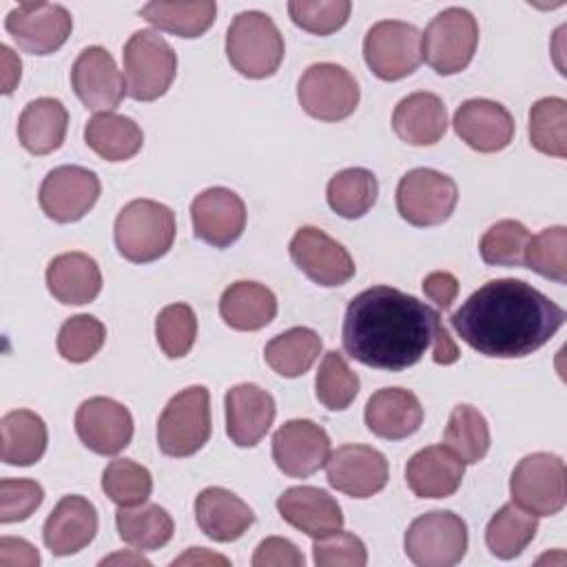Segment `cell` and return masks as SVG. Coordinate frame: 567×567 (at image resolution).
<instances>
[{"mask_svg":"<svg viewBox=\"0 0 567 567\" xmlns=\"http://www.w3.org/2000/svg\"><path fill=\"white\" fill-rule=\"evenodd\" d=\"M102 489L117 507L142 505L153 492V476L131 458H115L102 472Z\"/></svg>","mask_w":567,"mask_h":567,"instance_id":"obj_43","label":"cell"},{"mask_svg":"<svg viewBox=\"0 0 567 567\" xmlns=\"http://www.w3.org/2000/svg\"><path fill=\"white\" fill-rule=\"evenodd\" d=\"M106 341L104 323L93 315L69 317L58 332V352L64 361L84 363L93 359Z\"/></svg>","mask_w":567,"mask_h":567,"instance_id":"obj_45","label":"cell"},{"mask_svg":"<svg viewBox=\"0 0 567 567\" xmlns=\"http://www.w3.org/2000/svg\"><path fill=\"white\" fill-rule=\"evenodd\" d=\"M226 434L237 447H255L270 430L277 405L268 390L255 383L233 385L224 396Z\"/></svg>","mask_w":567,"mask_h":567,"instance_id":"obj_22","label":"cell"},{"mask_svg":"<svg viewBox=\"0 0 567 567\" xmlns=\"http://www.w3.org/2000/svg\"><path fill=\"white\" fill-rule=\"evenodd\" d=\"M213 563L228 565L230 560H228L226 556L210 554V551L204 549V547H190V549H186V554H182L179 558L173 560V565H213Z\"/></svg>","mask_w":567,"mask_h":567,"instance_id":"obj_55","label":"cell"},{"mask_svg":"<svg viewBox=\"0 0 567 567\" xmlns=\"http://www.w3.org/2000/svg\"><path fill=\"white\" fill-rule=\"evenodd\" d=\"M210 392L204 385L179 390L157 419V445L166 456L186 458L210 439Z\"/></svg>","mask_w":567,"mask_h":567,"instance_id":"obj_6","label":"cell"},{"mask_svg":"<svg viewBox=\"0 0 567 567\" xmlns=\"http://www.w3.org/2000/svg\"><path fill=\"white\" fill-rule=\"evenodd\" d=\"M40 554L38 549L24 540L13 536L0 538V567H38Z\"/></svg>","mask_w":567,"mask_h":567,"instance_id":"obj_52","label":"cell"},{"mask_svg":"<svg viewBox=\"0 0 567 567\" xmlns=\"http://www.w3.org/2000/svg\"><path fill=\"white\" fill-rule=\"evenodd\" d=\"M78 439L100 456H115L133 439V416L128 408L109 396H91L75 412Z\"/></svg>","mask_w":567,"mask_h":567,"instance_id":"obj_20","label":"cell"},{"mask_svg":"<svg viewBox=\"0 0 567 567\" xmlns=\"http://www.w3.org/2000/svg\"><path fill=\"white\" fill-rule=\"evenodd\" d=\"M465 463L445 445L419 450L405 465V483L419 498H447L463 481Z\"/></svg>","mask_w":567,"mask_h":567,"instance_id":"obj_26","label":"cell"},{"mask_svg":"<svg viewBox=\"0 0 567 567\" xmlns=\"http://www.w3.org/2000/svg\"><path fill=\"white\" fill-rule=\"evenodd\" d=\"M454 332L478 354L523 359L565 323V310L523 279H492L452 312Z\"/></svg>","mask_w":567,"mask_h":567,"instance_id":"obj_1","label":"cell"},{"mask_svg":"<svg viewBox=\"0 0 567 567\" xmlns=\"http://www.w3.org/2000/svg\"><path fill=\"white\" fill-rule=\"evenodd\" d=\"M71 86L78 100L95 113H111L126 95V82L104 47H86L71 66Z\"/></svg>","mask_w":567,"mask_h":567,"instance_id":"obj_17","label":"cell"},{"mask_svg":"<svg viewBox=\"0 0 567 567\" xmlns=\"http://www.w3.org/2000/svg\"><path fill=\"white\" fill-rule=\"evenodd\" d=\"M529 142L551 157H567V102L563 97H540L529 109Z\"/></svg>","mask_w":567,"mask_h":567,"instance_id":"obj_40","label":"cell"},{"mask_svg":"<svg viewBox=\"0 0 567 567\" xmlns=\"http://www.w3.org/2000/svg\"><path fill=\"white\" fill-rule=\"evenodd\" d=\"M69 111L55 97L31 100L18 120V140L31 155L58 151L66 137Z\"/></svg>","mask_w":567,"mask_h":567,"instance_id":"obj_31","label":"cell"},{"mask_svg":"<svg viewBox=\"0 0 567 567\" xmlns=\"http://www.w3.org/2000/svg\"><path fill=\"white\" fill-rule=\"evenodd\" d=\"M443 441L445 447L452 450L465 465H474L483 461L489 450V425L474 405L461 403L447 419Z\"/></svg>","mask_w":567,"mask_h":567,"instance_id":"obj_39","label":"cell"},{"mask_svg":"<svg viewBox=\"0 0 567 567\" xmlns=\"http://www.w3.org/2000/svg\"><path fill=\"white\" fill-rule=\"evenodd\" d=\"M458 357H461V352H458L454 339L450 337L447 328L443 323H439L436 330H434V339H432V359H434V363L452 365L454 361H458Z\"/></svg>","mask_w":567,"mask_h":567,"instance_id":"obj_53","label":"cell"},{"mask_svg":"<svg viewBox=\"0 0 567 567\" xmlns=\"http://www.w3.org/2000/svg\"><path fill=\"white\" fill-rule=\"evenodd\" d=\"M323 467L330 487L352 498L379 494L390 478L388 458L377 447L359 443H348L330 452Z\"/></svg>","mask_w":567,"mask_h":567,"instance_id":"obj_16","label":"cell"},{"mask_svg":"<svg viewBox=\"0 0 567 567\" xmlns=\"http://www.w3.org/2000/svg\"><path fill=\"white\" fill-rule=\"evenodd\" d=\"M279 516L310 538L334 534L343 527V514L334 496L312 485L288 487L277 498Z\"/></svg>","mask_w":567,"mask_h":567,"instance_id":"obj_24","label":"cell"},{"mask_svg":"<svg viewBox=\"0 0 567 567\" xmlns=\"http://www.w3.org/2000/svg\"><path fill=\"white\" fill-rule=\"evenodd\" d=\"M456 182L434 168H412L399 179L396 186V210L416 228L447 221L456 208Z\"/></svg>","mask_w":567,"mask_h":567,"instance_id":"obj_11","label":"cell"},{"mask_svg":"<svg viewBox=\"0 0 567 567\" xmlns=\"http://www.w3.org/2000/svg\"><path fill=\"white\" fill-rule=\"evenodd\" d=\"M536 532H538V516L525 512L512 501L489 518L485 527V543L496 558L512 560L527 549Z\"/></svg>","mask_w":567,"mask_h":567,"instance_id":"obj_37","label":"cell"},{"mask_svg":"<svg viewBox=\"0 0 567 567\" xmlns=\"http://www.w3.org/2000/svg\"><path fill=\"white\" fill-rule=\"evenodd\" d=\"M0 53H2V69H4V73H2V93L9 95L16 89V84L20 82L22 62L7 44L0 47Z\"/></svg>","mask_w":567,"mask_h":567,"instance_id":"obj_54","label":"cell"},{"mask_svg":"<svg viewBox=\"0 0 567 567\" xmlns=\"http://www.w3.org/2000/svg\"><path fill=\"white\" fill-rule=\"evenodd\" d=\"M47 288L64 306L89 303L102 290L100 266L86 252H62L47 266Z\"/></svg>","mask_w":567,"mask_h":567,"instance_id":"obj_29","label":"cell"},{"mask_svg":"<svg viewBox=\"0 0 567 567\" xmlns=\"http://www.w3.org/2000/svg\"><path fill=\"white\" fill-rule=\"evenodd\" d=\"M321 348L323 341L312 328L297 326L272 337L264 348V359L279 377L297 379L312 368Z\"/></svg>","mask_w":567,"mask_h":567,"instance_id":"obj_36","label":"cell"},{"mask_svg":"<svg viewBox=\"0 0 567 567\" xmlns=\"http://www.w3.org/2000/svg\"><path fill=\"white\" fill-rule=\"evenodd\" d=\"M359 84L354 75L334 62L310 64L297 82L301 109L321 122H341L359 106Z\"/></svg>","mask_w":567,"mask_h":567,"instance_id":"obj_10","label":"cell"},{"mask_svg":"<svg viewBox=\"0 0 567 567\" xmlns=\"http://www.w3.org/2000/svg\"><path fill=\"white\" fill-rule=\"evenodd\" d=\"M392 128L410 146H432L447 131V109L436 93H410L394 106Z\"/></svg>","mask_w":567,"mask_h":567,"instance_id":"obj_28","label":"cell"},{"mask_svg":"<svg viewBox=\"0 0 567 567\" xmlns=\"http://www.w3.org/2000/svg\"><path fill=\"white\" fill-rule=\"evenodd\" d=\"M115 527L120 538L135 551H155L164 547L175 532L171 514L155 503L120 507L115 512Z\"/></svg>","mask_w":567,"mask_h":567,"instance_id":"obj_35","label":"cell"},{"mask_svg":"<svg viewBox=\"0 0 567 567\" xmlns=\"http://www.w3.org/2000/svg\"><path fill=\"white\" fill-rule=\"evenodd\" d=\"M512 501L534 516H554L567 503L565 461L549 452L523 456L509 478Z\"/></svg>","mask_w":567,"mask_h":567,"instance_id":"obj_8","label":"cell"},{"mask_svg":"<svg viewBox=\"0 0 567 567\" xmlns=\"http://www.w3.org/2000/svg\"><path fill=\"white\" fill-rule=\"evenodd\" d=\"M379 197V182L372 171L352 166L330 177L326 188L328 206L343 219L363 217Z\"/></svg>","mask_w":567,"mask_h":567,"instance_id":"obj_38","label":"cell"},{"mask_svg":"<svg viewBox=\"0 0 567 567\" xmlns=\"http://www.w3.org/2000/svg\"><path fill=\"white\" fill-rule=\"evenodd\" d=\"M97 534V512L91 501L78 494L62 496L47 516L42 538L53 556H71L93 543Z\"/></svg>","mask_w":567,"mask_h":567,"instance_id":"obj_23","label":"cell"},{"mask_svg":"<svg viewBox=\"0 0 567 567\" xmlns=\"http://www.w3.org/2000/svg\"><path fill=\"white\" fill-rule=\"evenodd\" d=\"M363 419L374 436L401 441L421 427L423 405L419 396L405 388H381L368 399Z\"/></svg>","mask_w":567,"mask_h":567,"instance_id":"obj_25","label":"cell"},{"mask_svg":"<svg viewBox=\"0 0 567 567\" xmlns=\"http://www.w3.org/2000/svg\"><path fill=\"white\" fill-rule=\"evenodd\" d=\"M478 47V22L463 7L436 13L421 33V58L439 75L461 73Z\"/></svg>","mask_w":567,"mask_h":567,"instance_id":"obj_7","label":"cell"},{"mask_svg":"<svg viewBox=\"0 0 567 567\" xmlns=\"http://www.w3.org/2000/svg\"><path fill=\"white\" fill-rule=\"evenodd\" d=\"M315 394L319 403L332 412L350 408V403L357 399L359 377L352 372L341 352L330 350L323 354L315 377Z\"/></svg>","mask_w":567,"mask_h":567,"instance_id":"obj_41","label":"cell"},{"mask_svg":"<svg viewBox=\"0 0 567 567\" xmlns=\"http://www.w3.org/2000/svg\"><path fill=\"white\" fill-rule=\"evenodd\" d=\"M456 135L478 153H498L507 148L514 140V117L512 113L494 100L472 97L465 100L454 113Z\"/></svg>","mask_w":567,"mask_h":567,"instance_id":"obj_21","label":"cell"},{"mask_svg":"<svg viewBox=\"0 0 567 567\" xmlns=\"http://www.w3.org/2000/svg\"><path fill=\"white\" fill-rule=\"evenodd\" d=\"M100 188V177L93 171L66 164L47 173L40 184L38 202L49 219L73 224L95 206Z\"/></svg>","mask_w":567,"mask_h":567,"instance_id":"obj_15","label":"cell"},{"mask_svg":"<svg viewBox=\"0 0 567 567\" xmlns=\"http://www.w3.org/2000/svg\"><path fill=\"white\" fill-rule=\"evenodd\" d=\"M403 547L419 567H452L467 551V525L454 512H427L410 523Z\"/></svg>","mask_w":567,"mask_h":567,"instance_id":"obj_9","label":"cell"},{"mask_svg":"<svg viewBox=\"0 0 567 567\" xmlns=\"http://www.w3.org/2000/svg\"><path fill=\"white\" fill-rule=\"evenodd\" d=\"M441 317L434 308L390 286L361 290L346 308L341 341L350 359L388 372L416 365L432 348Z\"/></svg>","mask_w":567,"mask_h":567,"instance_id":"obj_2","label":"cell"},{"mask_svg":"<svg viewBox=\"0 0 567 567\" xmlns=\"http://www.w3.org/2000/svg\"><path fill=\"white\" fill-rule=\"evenodd\" d=\"M217 4L215 0H155L140 9V16L157 27L159 31L173 33L177 38H199L215 22Z\"/></svg>","mask_w":567,"mask_h":567,"instance_id":"obj_34","label":"cell"},{"mask_svg":"<svg viewBox=\"0 0 567 567\" xmlns=\"http://www.w3.org/2000/svg\"><path fill=\"white\" fill-rule=\"evenodd\" d=\"M155 339L168 359H182L197 339V317L188 303H171L155 319Z\"/></svg>","mask_w":567,"mask_h":567,"instance_id":"obj_44","label":"cell"},{"mask_svg":"<svg viewBox=\"0 0 567 567\" xmlns=\"http://www.w3.org/2000/svg\"><path fill=\"white\" fill-rule=\"evenodd\" d=\"M286 53L284 35L264 11H241L226 31V58L230 66L250 80L277 73Z\"/></svg>","mask_w":567,"mask_h":567,"instance_id":"obj_3","label":"cell"},{"mask_svg":"<svg viewBox=\"0 0 567 567\" xmlns=\"http://www.w3.org/2000/svg\"><path fill=\"white\" fill-rule=\"evenodd\" d=\"M303 563L306 558L297 545L281 536L264 538L252 554L255 567H301Z\"/></svg>","mask_w":567,"mask_h":567,"instance_id":"obj_50","label":"cell"},{"mask_svg":"<svg viewBox=\"0 0 567 567\" xmlns=\"http://www.w3.org/2000/svg\"><path fill=\"white\" fill-rule=\"evenodd\" d=\"M525 264L556 284L567 281V228L551 226L534 235L525 250Z\"/></svg>","mask_w":567,"mask_h":567,"instance_id":"obj_46","label":"cell"},{"mask_svg":"<svg viewBox=\"0 0 567 567\" xmlns=\"http://www.w3.org/2000/svg\"><path fill=\"white\" fill-rule=\"evenodd\" d=\"M529 239L532 235L520 221L501 219L483 233L478 241V252L487 266L518 268L525 266V250Z\"/></svg>","mask_w":567,"mask_h":567,"instance_id":"obj_42","label":"cell"},{"mask_svg":"<svg viewBox=\"0 0 567 567\" xmlns=\"http://www.w3.org/2000/svg\"><path fill=\"white\" fill-rule=\"evenodd\" d=\"M368 69L385 82L412 75L421 64V31L401 20L374 22L363 38Z\"/></svg>","mask_w":567,"mask_h":567,"instance_id":"obj_12","label":"cell"},{"mask_svg":"<svg viewBox=\"0 0 567 567\" xmlns=\"http://www.w3.org/2000/svg\"><path fill=\"white\" fill-rule=\"evenodd\" d=\"M190 221L197 239L213 248H228L246 228V204L235 190L213 186L190 202Z\"/></svg>","mask_w":567,"mask_h":567,"instance_id":"obj_19","label":"cell"},{"mask_svg":"<svg viewBox=\"0 0 567 567\" xmlns=\"http://www.w3.org/2000/svg\"><path fill=\"white\" fill-rule=\"evenodd\" d=\"M113 237L126 261H155L175 241V213L155 199H133L117 213Z\"/></svg>","mask_w":567,"mask_h":567,"instance_id":"obj_4","label":"cell"},{"mask_svg":"<svg viewBox=\"0 0 567 567\" xmlns=\"http://www.w3.org/2000/svg\"><path fill=\"white\" fill-rule=\"evenodd\" d=\"M4 29L24 53L49 55L69 40L73 18L55 2H20L7 13Z\"/></svg>","mask_w":567,"mask_h":567,"instance_id":"obj_13","label":"cell"},{"mask_svg":"<svg viewBox=\"0 0 567 567\" xmlns=\"http://www.w3.org/2000/svg\"><path fill=\"white\" fill-rule=\"evenodd\" d=\"M277 315L275 292L259 281H235L219 299V317L239 332H255L266 328Z\"/></svg>","mask_w":567,"mask_h":567,"instance_id":"obj_30","label":"cell"},{"mask_svg":"<svg viewBox=\"0 0 567 567\" xmlns=\"http://www.w3.org/2000/svg\"><path fill=\"white\" fill-rule=\"evenodd\" d=\"M288 252L292 264L317 286L337 288L354 277V259L350 252L317 226H301L290 244Z\"/></svg>","mask_w":567,"mask_h":567,"instance_id":"obj_14","label":"cell"},{"mask_svg":"<svg viewBox=\"0 0 567 567\" xmlns=\"http://www.w3.org/2000/svg\"><path fill=\"white\" fill-rule=\"evenodd\" d=\"M352 4L348 0H290V20L315 35H330L339 31L350 18Z\"/></svg>","mask_w":567,"mask_h":567,"instance_id":"obj_47","label":"cell"},{"mask_svg":"<svg viewBox=\"0 0 567 567\" xmlns=\"http://www.w3.org/2000/svg\"><path fill=\"white\" fill-rule=\"evenodd\" d=\"M106 563H133V565H151L142 554L140 556H124V554H115V556H109L104 560H100V565H106Z\"/></svg>","mask_w":567,"mask_h":567,"instance_id":"obj_56","label":"cell"},{"mask_svg":"<svg viewBox=\"0 0 567 567\" xmlns=\"http://www.w3.org/2000/svg\"><path fill=\"white\" fill-rule=\"evenodd\" d=\"M195 518L199 529L215 543H233L255 523L248 503L224 487H206L197 494Z\"/></svg>","mask_w":567,"mask_h":567,"instance_id":"obj_27","label":"cell"},{"mask_svg":"<svg viewBox=\"0 0 567 567\" xmlns=\"http://www.w3.org/2000/svg\"><path fill=\"white\" fill-rule=\"evenodd\" d=\"M312 560L319 567H363L368 563L365 545L350 532H334L312 543Z\"/></svg>","mask_w":567,"mask_h":567,"instance_id":"obj_49","label":"cell"},{"mask_svg":"<svg viewBox=\"0 0 567 567\" xmlns=\"http://www.w3.org/2000/svg\"><path fill=\"white\" fill-rule=\"evenodd\" d=\"M126 93L137 102L162 97L177 73L173 47L153 29L135 31L122 51Z\"/></svg>","mask_w":567,"mask_h":567,"instance_id":"obj_5","label":"cell"},{"mask_svg":"<svg viewBox=\"0 0 567 567\" xmlns=\"http://www.w3.org/2000/svg\"><path fill=\"white\" fill-rule=\"evenodd\" d=\"M423 292L436 308L447 310L458 295V279L447 270H434L423 279Z\"/></svg>","mask_w":567,"mask_h":567,"instance_id":"obj_51","label":"cell"},{"mask_svg":"<svg viewBox=\"0 0 567 567\" xmlns=\"http://www.w3.org/2000/svg\"><path fill=\"white\" fill-rule=\"evenodd\" d=\"M330 456L328 432L310 419L286 421L272 434V461L290 478H308Z\"/></svg>","mask_w":567,"mask_h":567,"instance_id":"obj_18","label":"cell"},{"mask_svg":"<svg viewBox=\"0 0 567 567\" xmlns=\"http://www.w3.org/2000/svg\"><path fill=\"white\" fill-rule=\"evenodd\" d=\"M2 450L0 458L7 465L29 467L47 452V425L40 414L31 410H11L0 421Z\"/></svg>","mask_w":567,"mask_h":567,"instance_id":"obj_33","label":"cell"},{"mask_svg":"<svg viewBox=\"0 0 567 567\" xmlns=\"http://www.w3.org/2000/svg\"><path fill=\"white\" fill-rule=\"evenodd\" d=\"M84 142L106 162H126L142 151L144 133L126 115L95 113L84 126Z\"/></svg>","mask_w":567,"mask_h":567,"instance_id":"obj_32","label":"cell"},{"mask_svg":"<svg viewBox=\"0 0 567 567\" xmlns=\"http://www.w3.org/2000/svg\"><path fill=\"white\" fill-rule=\"evenodd\" d=\"M44 501V489L31 478H2L0 481V523L27 520Z\"/></svg>","mask_w":567,"mask_h":567,"instance_id":"obj_48","label":"cell"}]
</instances>
